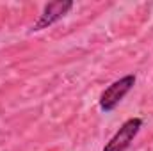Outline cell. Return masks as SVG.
<instances>
[{"label": "cell", "mask_w": 153, "mask_h": 151, "mask_svg": "<svg viewBox=\"0 0 153 151\" xmlns=\"http://www.w3.org/2000/svg\"><path fill=\"white\" fill-rule=\"evenodd\" d=\"M135 80H137L135 75H125L123 78L112 82V84L102 93V96H100V101H98L100 109H102L103 112H112L116 107L123 101V98L134 89Z\"/></svg>", "instance_id": "6da1fadb"}, {"label": "cell", "mask_w": 153, "mask_h": 151, "mask_svg": "<svg viewBox=\"0 0 153 151\" xmlns=\"http://www.w3.org/2000/svg\"><path fill=\"white\" fill-rule=\"evenodd\" d=\"M143 128V119L141 117H130L126 119L119 130L109 139V142L103 146L102 151H126L130 148V144L134 142V139L137 137V133Z\"/></svg>", "instance_id": "7a4b0ae2"}, {"label": "cell", "mask_w": 153, "mask_h": 151, "mask_svg": "<svg viewBox=\"0 0 153 151\" xmlns=\"http://www.w3.org/2000/svg\"><path fill=\"white\" fill-rule=\"evenodd\" d=\"M71 7H73V2H52V4H46L41 16H39V20L32 27V30H41V29L50 27L52 23L59 21L62 16H66Z\"/></svg>", "instance_id": "3957f363"}]
</instances>
